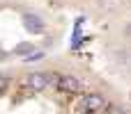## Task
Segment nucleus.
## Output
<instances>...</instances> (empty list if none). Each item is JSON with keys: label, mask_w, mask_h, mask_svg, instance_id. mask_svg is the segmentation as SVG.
I'll return each instance as SVG.
<instances>
[{"label": "nucleus", "mask_w": 131, "mask_h": 114, "mask_svg": "<svg viewBox=\"0 0 131 114\" xmlns=\"http://www.w3.org/2000/svg\"><path fill=\"white\" fill-rule=\"evenodd\" d=\"M58 91L62 94H81L83 91V85L78 78H74L71 73H53V82H51Z\"/></svg>", "instance_id": "1"}, {"label": "nucleus", "mask_w": 131, "mask_h": 114, "mask_svg": "<svg viewBox=\"0 0 131 114\" xmlns=\"http://www.w3.org/2000/svg\"><path fill=\"white\" fill-rule=\"evenodd\" d=\"M106 105H108V101H106L99 91H90V94H85V96L81 98V103H78L81 112H85V114L104 112V110H106Z\"/></svg>", "instance_id": "2"}, {"label": "nucleus", "mask_w": 131, "mask_h": 114, "mask_svg": "<svg viewBox=\"0 0 131 114\" xmlns=\"http://www.w3.org/2000/svg\"><path fill=\"white\" fill-rule=\"evenodd\" d=\"M23 53H32V43H21V46H16V55H23Z\"/></svg>", "instance_id": "7"}, {"label": "nucleus", "mask_w": 131, "mask_h": 114, "mask_svg": "<svg viewBox=\"0 0 131 114\" xmlns=\"http://www.w3.org/2000/svg\"><path fill=\"white\" fill-rule=\"evenodd\" d=\"M99 7L104 11H108V14H115V11H120L124 7V0H99Z\"/></svg>", "instance_id": "5"}, {"label": "nucleus", "mask_w": 131, "mask_h": 114, "mask_svg": "<svg viewBox=\"0 0 131 114\" xmlns=\"http://www.w3.org/2000/svg\"><path fill=\"white\" fill-rule=\"evenodd\" d=\"M23 25H25V30L32 32V34L44 32V21H41L39 16H35V14H25V16H23Z\"/></svg>", "instance_id": "4"}, {"label": "nucleus", "mask_w": 131, "mask_h": 114, "mask_svg": "<svg viewBox=\"0 0 131 114\" xmlns=\"http://www.w3.org/2000/svg\"><path fill=\"white\" fill-rule=\"evenodd\" d=\"M129 69H131V59H129Z\"/></svg>", "instance_id": "9"}, {"label": "nucleus", "mask_w": 131, "mask_h": 114, "mask_svg": "<svg viewBox=\"0 0 131 114\" xmlns=\"http://www.w3.org/2000/svg\"><path fill=\"white\" fill-rule=\"evenodd\" d=\"M51 82H53V73H48V71H32L25 80V85L32 91H44L51 87Z\"/></svg>", "instance_id": "3"}, {"label": "nucleus", "mask_w": 131, "mask_h": 114, "mask_svg": "<svg viewBox=\"0 0 131 114\" xmlns=\"http://www.w3.org/2000/svg\"><path fill=\"white\" fill-rule=\"evenodd\" d=\"M106 114H127V110L124 107H120V105H106V110H104Z\"/></svg>", "instance_id": "6"}, {"label": "nucleus", "mask_w": 131, "mask_h": 114, "mask_svg": "<svg viewBox=\"0 0 131 114\" xmlns=\"http://www.w3.org/2000/svg\"><path fill=\"white\" fill-rule=\"evenodd\" d=\"M7 85H9V80H7V78L0 73V91H5V89H7Z\"/></svg>", "instance_id": "8"}]
</instances>
